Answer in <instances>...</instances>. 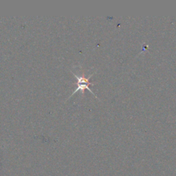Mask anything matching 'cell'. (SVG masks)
<instances>
[{"label":"cell","instance_id":"cell-1","mask_svg":"<svg viewBox=\"0 0 176 176\" xmlns=\"http://www.w3.org/2000/svg\"><path fill=\"white\" fill-rule=\"evenodd\" d=\"M72 72V74H74V76H75V77L76 78V79H77V80H78V82H77V88H76V89H75V90H74V92H73L72 95H71L70 96H69V98H70L72 96L74 95V94H75V93H76V92H77L79 91V90H80V91L82 92V95H83V94H84V91L85 90V89H88V90H89V92H90L92 93V94L95 96L96 98H97L98 99V98L97 97V96L95 95L94 93L92 91V89H91L90 88H89V85H94V83H92L89 82V80L91 78L92 76L95 74L96 72H94V73H93V74L89 75L88 78L85 77L84 74H83V75H81H81L78 76V75H77V74H74V73L73 72Z\"/></svg>","mask_w":176,"mask_h":176}]
</instances>
